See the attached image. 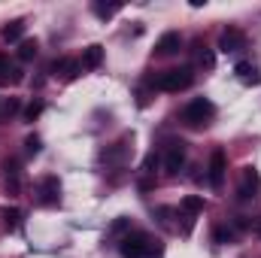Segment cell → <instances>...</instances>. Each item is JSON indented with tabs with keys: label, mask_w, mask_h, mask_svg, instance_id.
I'll return each mask as SVG.
<instances>
[{
	"label": "cell",
	"mask_w": 261,
	"mask_h": 258,
	"mask_svg": "<svg viewBox=\"0 0 261 258\" xmlns=\"http://www.w3.org/2000/svg\"><path fill=\"white\" fill-rule=\"evenodd\" d=\"M43 110H46V104H43V100H34V104L24 110V119H28V122H34V119H40V113H43Z\"/></svg>",
	"instance_id": "21"
},
{
	"label": "cell",
	"mask_w": 261,
	"mask_h": 258,
	"mask_svg": "<svg viewBox=\"0 0 261 258\" xmlns=\"http://www.w3.org/2000/svg\"><path fill=\"white\" fill-rule=\"evenodd\" d=\"M213 240H216V243H231V240H234V231H231L228 225H219L216 234H213Z\"/></svg>",
	"instance_id": "20"
},
{
	"label": "cell",
	"mask_w": 261,
	"mask_h": 258,
	"mask_svg": "<svg viewBox=\"0 0 261 258\" xmlns=\"http://www.w3.org/2000/svg\"><path fill=\"white\" fill-rule=\"evenodd\" d=\"M0 219H3V228L6 231H18L21 228V210H15V207H3L0 210Z\"/></svg>",
	"instance_id": "13"
},
{
	"label": "cell",
	"mask_w": 261,
	"mask_h": 258,
	"mask_svg": "<svg viewBox=\"0 0 261 258\" xmlns=\"http://www.w3.org/2000/svg\"><path fill=\"white\" fill-rule=\"evenodd\" d=\"M91 9H94V15H97V18H103V21H107V18H113V15L122 9V3H91Z\"/></svg>",
	"instance_id": "17"
},
{
	"label": "cell",
	"mask_w": 261,
	"mask_h": 258,
	"mask_svg": "<svg viewBox=\"0 0 261 258\" xmlns=\"http://www.w3.org/2000/svg\"><path fill=\"white\" fill-rule=\"evenodd\" d=\"M234 73H237V79H240L243 85H258L261 82V70L252 64V61H237Z\"/></svg>",
	"instance_id": "10"
},
{
	"label": "cell",
	"mask_w": 261,
	"mask_h": 258,
	"mask_svg": "<svg viewBox=\"0 0 261 258\" xmlns=\"http://www.w3.org/2000/svg\"><path fill=\"white\" fill-rule=\"evenodd\" d=\"M195 49H197V64L206 67V70H213V67H216V55H213L206 46H200V43H197Z\"/></svg>",
	"instance_id": "19"
},
{
	"label": "cell",
	"mask_w": 261,
	"mask_h": 258,
	"mask_svg": "<svg viewBox=\"0 0 261 258\" xmlns=\"http://www.w3.org/2000/svg\"><path fill=\"white\" fill-rule=\"evenodd\" d=\"M225 173H228V158H225V152H222V149H216V152L210 155L206 183H210L213 189H222V183H225Z\"/></svg>",
	"instance_id": "6"
},
{
	"label": "cell",
	"mask_w": 261,
	"mask_h": 258,
	"mask_svg": "<svg viewBox=\"0 0 261 258\" xmlns=\"http://www.w3.org/2000/svg\"><path fill=\"white\" fill-rule=\"evenodd\" d=\"M219 49L222 52H243L246 49V34L240 28H225L219 37Z\"/></svg>",
	"instance_id": "8"
},
{
	"label": "cell",
	"mask_w": 261,
	"mask_h": 258,
	"mask_svg": "<svg viewBox=\"0 0 261 258\" xmlns=\"http://www.w3.org/2000/svg\"><path fill=\"white\" fill-rule=\"evenodd\" d=\"M100 64H103V46H100V43H91V46L82 52L79 67H82V70H97Z\"/></svg>",
	"instance_id": "11"
},
{
	"label": "cell",
	"mask_w": 261,
	"mask_h": 258,
	"mask_svg": "<svg viewBox=\"0 0 261 258\" xmlns=\"http://www.w3.org/2000/svg\"><path fill=\"white\" fill-rule=\"evenodd\" d=\"M186 164V143L182 140H170L167 143V152H164V173L176 176Z\"/></svg>",
	"instance_id": "5"
},
{
	"label": "cell",
	"mask_w": 261,
	"mask_h": 258,
	"mask_svg": "<svg viewBox=\"0 0 261 258\" xmlns=\"http://www.w3.org/2000/svg\"><path fill=\"white\" fill-rule=\"evenodd\" d=\"M155 164H158V155H155V152H149V155H146V161H143V170H146V173H155V170H152Z\"/></svg>",
	"instance_id": "24"
},
{
	"label": "cell",
	"mask_w": 261,
	"mask_h": 258,
	"mask_svg": "<svg viewBox=\"0 0 261 258\" xmlns=\"http://www.w3.org/2000/svg\"><path fill=\"white\" fill-rule=\"evenodd\" d=\"M125 228H128V219H119V222L113 225V231H125Z\"/></svg>",
	"instance_id": "25"
},
{
	"label": "cell",
	"mask_w": 261,
	"mask_h": 258,
	"mask_svg": "<svg viewBox=\"0 0 261 258\" xmlns=\"http://www.w3.org/2000/svg\"><path fill=\"white\" fill-rule=\"evenodd\" d=\"M119 252L122 258H164V246L143 231H130L128 237H122Z\"/></svg>",
	"instance_id": "1"
},
{
	"label": "cell",
	"mask_w": 261,
	"mask_h": 258,
	"mask_svg": "<svg viewBox=\"0 0 261 258\" xmlns=\"http://www.w3.org/2000/svg\"><path fill=\"white\" fill-rule=\"evenodd\" d=\"M21 37H24V21H21V18L9 21V24L3 28V40H6V43H18Z\"/></svg>",
	"instance_id": "15"
},
{
	"label": "cell",
	"mask_w": 261,
	"mask_h": 258,
	"mask_svg": "<svg viewBox=\"0 0 261 258\" xmlns=\"http://www.w3.org/2000/svg\"><path fill=\"white\" fill-rule=\"evenodd\" d=\"M237 194L243 197V200H255L261 194V173L252 167V164H246L243 170H240V183H237Z\"/></svg>",
	"instance_id": "4"
},
{
	"label": "cell",
	"mask_w": 261,
	"mask_h": 258,
	"mask_svg": "<svg viewBox=\"0 0 261 258\" xmlns=\"http://www.w3.org/2000/svg\"><path fill=\"white\" fill-rule=\"evenodd\" d=\"M37 58V40H21L18 46V61H34Z\"/></svg>",
	"instance_id": "18"
},
{
	"label": "cell",
	"mask_w": 261,
	"mask_h": 258,
	"mask_svg": "<svg viewBox=\"0 0 261 258\" xmlns=\"http://www.w3.org/2000/svg\"><path fill=\"white\" fill-rule=\"evenodd\" d=\"M37 194H40V203H43V207H55V203L61 200V179H58L55 173L43 176V179H40V189H37Z\"/></svg>",
	"instance_id": "7"
},
{
	"label": "cell",
	"mask_w": 261,
	"mask_h": 258,
	"mask_svg": "<svg viewBox=\"0 0 261 258\" xmlns=\"http://www.w3.org/2000/svg\"><path fill=\"white\" fill-rule=\"evenodd\" d=\"M79 70H82L79 61H70V58H61V61H55V64H52V73H55V76H61V79H67V82H70V79H76V76H79Z\"/></svg>",
	"instance_id": "12"
},
{
	"label": "cell",
	"mask_w": 261,
	"mask_h": 258,
	"mask_svg": "<svg viewBox=\"0 0 261 258\" xmlns=\"http://www.w3.org/2000/svg\"><path fill=\"white\" fill-rule=\"evenodd\" d=\"M9 82H21V70H12L9 58L0 55V85H9Z\"/></svg>",
	"instance_id": "14"
},
{
	"label": "cell",
	"mask_w": 261,
	"mask_h": 258,
	"mask_svg": "<svg viewBox=\"0 0 261 258\" xmlns=\"http://www.w3.org/2000/svg\"><path fill=\"white\" fill-rule=\"evenodd\" d=\"M24 146H28V152H31V155H37V152H40V149H43V140H40V137H37V134H31V137H28V140H24Z\"/></svg>",
	"instance_id": "23"
},
{
	"label": "cell",
	"mask_w": 261,
	"mask_h": 258,
	"mask_svg": "<svg viewBox=\"0 0 261 258\" xmlns=\"http://www.w3.org/2000/svg\"><path fill=\"white\" fill-rule=\"evenodd\" d=\"M179 210H182L186 216H197V213H203V197H197V194H189V197H182Z\"/></svg>",
	"instance_id": "16"
},
{
	"label": "cell",
	"mask_w": 261,
	"mask_h": 258,
	"mask_svg": "<svg viewBox=\"0 0 261 258\" xmlns=\"http://www.w3.org/2000/svg\"><path fill=\"white\" fill-rule=\"evenodd\" d=\"M213 116H216V104H213L210 97H195V100L182 110V122L195 131L206 128V125L213 122Z\"/></svg>",
	"instance_id": "2"
},
{
	"label": "cell",
	"mask_w": 261,
	"mask_h": 258,
	"mask_svg": "<svg viewBox=\"0 0 261 258\" xmlns=\"http://www.w3.org/2000/svg\"><path fill=\"white\" fill-rule=\"evenodd\" d=\"M255 234H258V237H261V219H258V222H255Z\"/></svg>",
	"instance_id": "26"
},
{
	"label": "cell",
	"mask_w": 261,
	"mask_h": 258,
	"mask_svg": "<svg viewBox=\"0 0 261 258\" xmlns=\"http://www.w3.org/2000/svg\"><path fill=\"white\" fill-rule=\"evenodd\" d=\"M18 107H21V104H18L15 97H12V100H6V104H3V110H0V122H3V119H9V116H15V113H18Z\"/></svg>",
	"instance_id": "22"
},
{
	"label": "cell",
	"mask_w": 261,
	"mask_h": 258,
	"mask_svg": "<svg viewBox=\"0 0 261 258\" xmlns=\"http://www.w3.org/2000/svg\"><path fill=\"white\" fill-rule=\"evenodd\" d=\"M179 46H182V37H179L176 31H167V34L155 43V55H158V58H170V55L179 52Z\"/></svg>",
	"instance_id": "9"
},
{
	"label": "cell",
	"mask_w": 261,
	"mask_h": 258,
	"mask_svg": "<svg viewBox=\"0 0 261 258\" xmlns=\"http://www.w3.org/2000/svg\"><path fill=\"white\" fill-rule=\"evenodd\" d=\"M192 82H195V70L192 67H170V70L155 76V88L158 91H182Z\"/></svg>",
	"instance_id": "3"
}]
</instances>
